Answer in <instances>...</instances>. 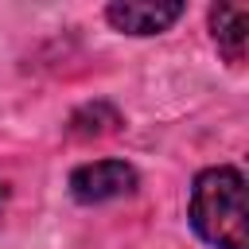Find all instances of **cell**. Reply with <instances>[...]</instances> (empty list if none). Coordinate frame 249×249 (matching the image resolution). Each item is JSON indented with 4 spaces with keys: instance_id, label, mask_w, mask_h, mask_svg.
<instances>
[{
    "instance_id": "cell-1",
    "label": "cell",
    "mask_w": 249,
    "mask_h": 249,
    "mask_svg": "<svg viewBox=\"0 0 249 249\" xmlns=\"http://www.w3.org/2000/svg\"><path fill=\"white\" fill-rule=\"evenodd\" d=\"M195 230L218 249H245V179L237 167H210L191 195Z\"/></svg>"
},
{
    "instance_id": "cell-2",
    "label": "cell",
    "mask_w": 249,
    "mask_h": 249,
    "mask_svg": "<svg viewBox=\"0 0 249 249\" xmlns=\"http://www.w3.org/2000/svg\"><path fill=\"white\" fill-rule=\"evenodd\" d=\"M132 183H136V175L121 160H97V163H86L70 175V191L78 202H105V198L128 195Z\"/></svg>"
},
{
    "instance_id": "cell-3",
    "label": "cell",
    "mask_w": 249,
    "mask_h": 249,
    "mask_svg": "<svg viewBox=\"0 0 249 249\" xmlns=\"http://www.w3.org/2000/svg\"><path fill=\"white\" fill-rule=\"evenodd\" d=\"M109 23L121 27V31H132V35H156L163 31L167 23H175L183 16V4H109Z\"/></svg>"
},
{
    "instance_id": "cell-4",
    "label": "cell",
    "mask_w": 249,
    "mask_h": 249,
    "mask_svg": "<svg viewBox=\"0 0 249 249\" xmlns=\"http://www.w3.org/2000/svg\"><path fill=\"white\" fill-rule=\"evenodd\" d=\"M210 23H214V39H218L222 54L230 62H241L245 43H249V8L245 4H218L210 12Z\"/></svg>"
},
{
    "instance_id": "cell-5",
    "label": "cell",
    "mask_w": 249,
    "mask_h": 249,
    "mask_svg": "<svg viewBox=\"0 0 249 249\" xmlns=\"http://www.w3.org/2000/svg\"><path fill=\"white\" fill-rule=\"evenodd\" d=\"M117 124V113L109 109V105H86L82 113H74V121H70V128L78 132V136H101V132H109Z\"/></svg>"
},
{
    "instance_id": "cell-6",
    "label": "cell",
    "mask_w": 249,
    "mask_h": 249,
    "mask_svg": "<svg viewBox=\"0 0 249 249\" xmlns=\"http://www.w3.org/2000/svg\"><path fill=\"white\" fill-rule=\"evenodd\" d=\"M0 206H4V187H0Z\"/></svg>"
}]
</instances>
